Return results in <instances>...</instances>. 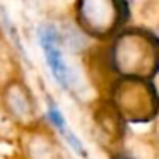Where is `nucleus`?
<instances>
[{"instance_id":"39448f33","label":"nucleus","mask_w":159,"mask_h":159,"mask_svg":"<svg viewBox=\"0 0 159 159\" xmlns=\"http://www.w3.org/2000/svg\"><path fill=\"white\" fill-rule=\"evenodd\" d=\"M116 159H128V157H125V156H118Z\"/></svg>"},{"instance_id":"20e7f679","label":"nucleus","mask_w":159,"mask_h":159,"mask_svg":"<svg viewBox=\"0 0 159 159\" xmlns=\"http://www.w3.org/2000/svg\"><path fill=\"white\" fill-rule=\"evenodd\" d=\"M48 116H50V120H52V123L55 125L57 128H58L60 132H65L67 130V127H65V118L62 116V113L58 111V108L55 106V104L50 101V106H48Z\"/></svg>"},{"instance_id":"7ed1b4c3","label":"nucleus","mask_w":159,"mask_h":159,"mask_svg":"<svg viewBox=\"0 0 159 159\" xmlns=\"http://www.w3.org/2000/svg\"><path fill=\"white\" fill-rule=\"evenodd\" d=\"M5 101H7V108L16 118H24L31 111V104H29V98L24 94L21 86L14 84L11 89L5 93Z\"/></svg>"},{"instance_id":"f03ea898","label":"nucleus","mask_w":159,"mask_h":159,"mask_svg":"<svg viewBox=\"0 0 159 159\" xmlns=\"http://www.w3.org/2000/svg\"><path fill=\"white\" fill-rule=\"evenodd\" d=\"M39 45L43 46L45 58L50 65V70H52L53 77L63 87H67V84H69V70H67V65L62 58V53H60L55 29H52V28L39 29Z\"/></svg>"},{"instance_id":"f257e3e1","label":"nucleus","mask_w":159,"mask_h":159,"mask_svg":"<svg viewBox=\"0 0 159 159\" xmlns=\"http://www.w3.org/2000/svg\"><path fill=\"white\" fill-rule=\"evenodd\" d=\"M79 17L86 31L104 34L127 17V4L125 0H80Z\"/></svg>"}]
</instances>
